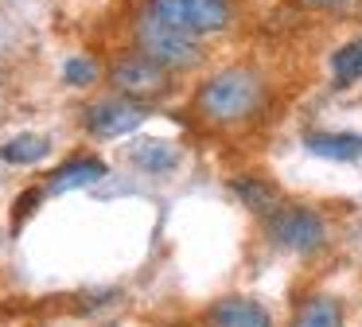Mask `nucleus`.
Returning a JSON list of instances; mask_svg holds the SVG:
<instances>
[{"mask_svg": "<svg viewBox=\"0 0 362 327\" xmlns=\"http://www.w3.org/2000/svg\"><path fill=\"white\" fill-rule=\"evenodd\" d=\"M105 160H98V156H74V160H66L63 168L51 171V183L47 191L51 195H66V191H78V187H94L98 179H105Z\"/></svg>", "mask_w": 362, "mask_h": 327, "instance_id": "obj_8", "label": "nucleus"}, {"mask_svg": "<svg viewBox=\"0 0 362 327\" xmlns=\"http://www.w3.org/2000/svg\"><path fill=\"white\" fill-rule=\"evenodd\" d=\"M343 319H346L343 304H339L335 296L320 292V296H308V300L300 304L288 327H343Z\"/></svg>", "mask_w": 362, "mask_h": 327, "instance_id": "obj_11", "label": "nucleus"}, {"mask_svg": "<svg viewBox=\"0 0 362 327\" xmlns=\"http://www.w3.org/2000/svg\"><path fill=\"white\" fill-rule=\"evenodd\" d=\"M110 86H113V93H125V98L156 101L172 90V70L133 47V51H121L110 62Z\"/></svg>", "mask_w": 362, "mask_h": 327, "instance_id": "obj_5", "label": "nucleus"}, {"mask_svg": "<svg viewBox=\"0 0 362 327\" xmlns=\"http://www.w3.org/2000/svg\"><path fill=\"white\" fill-rule=\"evenodd\" d=\"M129 160L141 171H148V176H164V171H172L180 164V152L168 140H141V144L129 148Z\"/></svg>", "mask_w": 362, "mask_h": 327, "instance_id": "obj_12", "label": "nucleus"}, {"mask_svg": "<svg viewBox=\"0 0 362 327\" xmlns=\"http://www.w3.org/2000/svg\"><path fill=\"white\" fill-rule=\"evenodd\" d=\"M265 238L284 253L308 257L315 249L327 246V222L315 214L312 207H296V202H281L276 210L265 214Z\"/></svg>", "mask_w": 362, "mask_h": 327, "instance_id": "obj_3", "label": "nucleus"}, {"mask_svg": "<svg viewBox=\"0 0 362 327\" xmlns=\"http://www.w3.org/2000/svg\"><path fill=\"white\" fill-rule=\"evenodd\" d=\"M331 78L335 86H354L362 78V39H351L331 54Z\"/></svg>", "mask_w": 362, "mask_h": 327, "instance_id": "obj_14", "label": "nucleus"}, {"mask_svg": "<svg viewBox=\"0 0 362 327\" xmlns=\"http://www.w3.org/2000/svg\"><path fill=\"white\" fill-rule=\"evenodd\" d=\"M269 105V82L257 67H222L211 78H203L195 90V113L206 125L234 129L253 117H261Z\"/></svg>", "mask_w": 362, "mask_h": 327, "instance_id": "obj_1", "label": "nucleus"}, {"mask_svg": "<svg viewBox=\"0 0 362 327\" xmlns=\"http://www.w3.org/2000/svg\"><path fill=\"white\" fill-rule=\"evenodd\" d=\"M47 152H51V140L40 137V132H20L8 144H0V160L16 164V168H32V164L47 160Z\"/></svg>", "mask_w": 362, "mask_h": 327, "instance_id": "obj_13", "label": "nucleus"}, {"mask_svg": "<svg viewBox=\"0 0 362 327\" xmlns=\"http://www.w3.org/2000/svg\"><path fill=\"white\" fill-rule=\"evenodd\" d=\"M230 191L238 195V202H242L245 210H253V214H261V218L281 207V191L261 176H238L234 183H230Z\"/></svg>", "mask_w": 362, "mask_h": 327, "instance_id": "obj_10", "label": "nucleus"}, {"mask_svg": "<svg viewBox=\"0 0 362 327\" xmlns=\"http://www.w3.org/2000/svg\"><path fill=\"white\" fill-rule=\"evenodd\" d=\"M141 8L195 39L218 35L234 23V4L230 0H144Z\"/></svg>", "mask_w": 362, "mask_h": 327, "instance_id": "obj_4", "label": "nucleus"}, {"mask_svg": "<svg viewBox=\"0 0 362 327\" xmlns=\"http://www.w3.org/2000/svg\"><path fill=\"white\" fill-rule=\"evenodd\" d=\"M300 8H312V12H335V8L351 4V0H296Z\"/></svg>", "mask_w": 362, "mask_h": 327, "instance_id": "obj_16", "label": "nucleus"}, {"mask_svg": "<svg viewBox=\"0 0 362 327\" xmlns=\"http://www.w3.org/2000/svg\"><path fill=\"white\" fill-rule=\"evenodd\" d=\"M35 202H40V191H28V195H20V202H16V222L24 214H32L35 210Z\"/></svg>", "mask_w": 362, "mask_h": 327, "instance_id": "obj_17", "label": "nucleus"}, {"mask_svg": "<svg viewBox=\"0 0 362 327\" xmlns=\"http://www.w3.org/2000/svg\"><path fill=\"white\" fill-rule=\"evenodd\" d=\"M206 327H273V316L253 296H222L206 308Z\"/></svg>", "mask_w": 362, "mask_h": 327, "instance_id": "obj_7", "label": "nucleus"}, {"mask_svg": "<svg viewBox=\"0 0 362 327\" xmlns=\"http://www.w3.org/2000/svg\"><path fill=\"white\" fill-rule=\"evenodd\" d=\"M98 78H102V67H98L94 54H71V59L63 62V82L74 86V90H86Z\"/></svg>", "mask_w": 362, "mask_h": 327, "instance_id": "obj_15", "label": "nucleus"}, {"mask_svg": "<svg viewBox=\"0 0 362 327\" xmlns=\"http://www.w3.org/2000/svg\"><path fill=\"white\" fill-rule=\"evenodd\" d=\"M148 101H136V98H125V93H110L102 101H90L82 109V125H86L90 137L98 140H113V137H129L136 132L144 121H148Z\"/></svg>", "mask_w": 362, "mask_h": 327, "instance_id": "obj_6", "label": "nucleus"}, {"mask_svg": "<svg viewBox=\"0 0 362 327\" xmlns=\"http://www.w3.org/2000/svg\"><path fill=\"white\" fill-rule=\"evenodd\" d=\"M304 144L312 156H323V160H339V164L362 160V137L358 132H308Z\"/></svg>", "mask_w": 362, "mask_h": 327, "instance_id": "obj_9", "label": "nucleus"}, {"mask_svg": "<svg viewBox=\"0 0 362 327\" xmlns=\"http://www.w3.org/2000/svg\"><path fill=\"white\" fill-rule=\"evenodd\" d=\"M133 43H136V51L156 59L160 67H168L172 74H183V70L203 62V43H199L195 35L156 20V16L144 12V8H136V16H133Z\"/></svg>", "mask_w": 362, "mask_h": 327, "instance_id": "obj_2", "label": "nucleus"}]
</instances>
